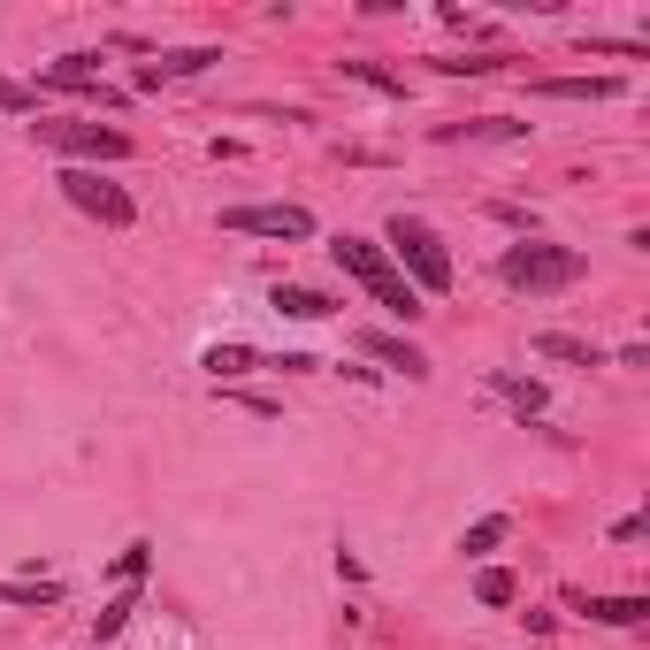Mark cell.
Instances as JSON below:
<instances>
[{
	"label": "cell",
	"mask_w": 650,
	"mask_h": 650,
	"mask_svg": "<svg viewBox=\"0 0 650 650\" xmlns=\"http://www.w3.org/2000/svg\"><path fill=\"white\" fill-rule=\"evenodd\" d=\"M329 253H337V268H344V276H352V284H360L375 307H383V315H398V322H414V315H421V291L398 276V261H390L375 238H352V230H344Z\"/></svg>",
	"instance_id": "6da1fadb"
},
{
	"label": "cell",
	"mask_w": 650,
	"mask_h": 650,
	"mask_svg": "<svg viewBox=\"0 0 650 650\" xmlns=\"http://www.w3.org/2000/svg\"><path fill=\"white\" fill-rule=\"evenodd\" d=\"M383 238H390L383 253L398 261V276H406L421 299H444V291H452V253H444V238H437L421 214H390Z\"/></svg>",
	"instance_id": "7a4b0ae2"
},
{
	"label": "cell",
	"mask_w": 650,
	"mask_h": 650,
	"mask_svg": "<svg viewBox=\"0 0 650 650\" xmlns=\"http://www.w3.org/2000/svg\"><path fill=\"white\" fill-rule=\"evenodd\" d=\"M497 276H505L513 291H566V284L590 276V261H582L574 245H505Z\"/></svg>",
	"instance_id": "3957f363"
},
{
	"label": "cell",
	"mask_w": 650,
	"mask_h": 650,
	"mask_svg": "<svg viewBox=\"0 0 650 650\" xmlns=\"http://www.w3.org/2000/svg\"><path fill=\"white\" fill-rule=\"evenodd\" d=\"M54 184H62V199H69V207H85V214H92V222H108V230H131V222H139V199H131L123 184H108L100 168H62Z\"/></svg>",
	"instance_id": "277c9868"
},
{
	"label": "cell",
	"mask_w": 650,
	"mask_h": 650,
	"mask_svg": "<svg viewBox=\"0 0 650 650\" xmlns=\"http://www.w3.org/2000/svg\"><path fill=\"white\" fill-rule=\"evenodd\" d=\"M31 139L54 154H77V162H131V139L115 123H31Z\"/></svg>",
	"instance_id": "5b68a950"
},
{
	"label": "cell",
	"mask_w": 650,
	"mask_h": 650,
	"mask_svg": "<svg viewBox=\"0 0 650 650\" xmlns=\"http://www.w3.org/2000/svg\"><path fill=\"white\" fill-rule=\"evenodd\" d=\"M222 230H245V238H315V214L307 207H222Z\"/></svg>",
	"instance_id": "8992f818"
},
{
	"label": "cell",
	"mask_w": 650,
	"mask_h": 650,
	"mask_svg": "<svg viewBox=\"0 0 650 650\" xmlns=\"http://www.w3.org/2000/svg\"><path fill=\"white\" fill-rule=\"evenodd\" d=\"M38 85H54V92H85V100H123V92H108L100 85V54H62V62H46V77Z\"/></svg>",
	"instance_id": "52a82bcc"
},
{
	"label": "cell",
	"mask_w": 650,
	"mask_h": 650,
	"mask_svg": "<svg viewBox=\"0 0 650 650\" xmlns=\"http://www.w3.org/2000/svg\"><path fill=\"white\" fill-rule=\"evenodd\" d=\"M352 344H360V352H375V360H383V367H406V375H414V383H421V375H429V352H421V344H414V337H390V329H360V337H352Z\"/></svg>",
	"instance_id": "ba28073f"
},
{
	"label": "cell",
	"mask_w": 650,
	"mask_h": 650,
	"mask_svg": "<svg viewBox=\"0 0 650 650\" xmlns=\"http://www.w3.org/2000/svg\"><path fill=\"white\" fill-rule=\"evenodd\" d=\"M566 605L590 613L597 628H643L650 620V597H582V590H566Z\"/></svg>",
	"instance_id": "9c48e42d"
},
{
	"label": "cell",
	"mask_w": 650,
	"mask_h": 650,
	"mask_svg": "<svg viewBox=\"0 0 650 650\" xmlns=\"http://www.w3.org/2000/svg\"><path fill=\"white\" fill-rule=\"evenodd\" d=\"M199 367H207L214 383H238V375H253V367H261V352H253V344H207V352H199Z\"/></svg>",
	"instance_id": "30bf717a"
},
{
	"label": "cell",
	"mask_w": 650,
	"mask_h": 650,
	"mask_svg": "<svg viewBox=\"0 0 650 650\" xmlns=\"http://www.w3.org/2000/svg\"><path fill=\"white\" fill-rule=\"evenodd\" d=\"M536 352H543V360H574V367H605V352H597L590 337H566V329H543Z\"/></svg>",
	"instance_id": "8fae6325"
},
{
	"label": "cell",
	"mask_w": 650,
	"mask_h": 650,
	"mask_svg": "<svg viewBox=\"0 0 650 650\" xmlns=\"http://www.w3.org/2000/svg\"><path fill=\"white\" fill-rule=\"evenodd\" d=\"M329 307H337V299L307 291V284H276V315H284V322H322Z\"/></svg>",
	"instance_id": "7c38bea8"
},
{
	"label": "cell",
	"mask_w": 650,
	"mask_h": 650,
	"mask_svg": "<svg viewBox=\"0 0 650 650\" xmlns=\"http://www.w3.org/2000/svg\"><path fill=\"white\" fill-rule=\"evenodd\" d=\"M536 92H551V100H613L620 77H543Z\"/></svg>",
	"instance_id": "4fadbf2b"
},
{
	"label": "cell",
	"mask_w": 650,
	"mask_h": 650,
	"mask_svg": "<svg viewBox=\"0 0 650 650\" xmlns=\"http://www.w3.org/2000/svg\"><path fill=\"white\" fill-rule=\"evenodd\" d=\"M222 62V46H184V54H162L154 62V77H199V69H214Z\"/></svg>",
	"instance_id": "5bb4252c"
},
{
	"label": "cell",
	"mask_w": 650,
	"mask_h": 650,
	"mask_svg": "<svg viewBox=\"0 0 650 650\" xmlns=\"http://www.w3.org/2000/svg\"><path fill=\"white\" fill-rule=\"evenodd\" d=\"M437 139H528V123H505V115H475V123H444Z\"/></svg>",
	"instance_id": "9a60e30c"
},
{
	"label": "cell",
	"mask_w": 650,
	"mask_h": 650,
	"mask_svg": "<svg viewBox=\"0 0 650 650\" xmlns=\"http://www.w3.org/2000/svg\"><path fill=\"white\" fill-rule=\"evenodd\" d=\"M505 536H513V520H505V513H489V520H475V528L460 536V551H467V559H483V551H497Z\"/></svg>",
	"instance_id": "2e32d148"
},
{
	"label": "cell",
	"mask_w": 650,
	"mask_h": 650,
	"mask_svg": "<svg viewBox=\"0 0 650 650\" xmlns=\"http://www.w3.org/2000/svg\"><path fill=\"white\" fill-rule=\"evenodd\" d=\"M489 383H497V390H505V398H513L520 414H543V383H536V375H505V367H497Z\"/></svg>",
	"instance_id": "e0dca14e"
},
{
	"label": "cell",
	"mask_w": 650,
	"mask_h": 650,
	"mask_svg": "<svg viewBox=\"0 0 650 650\" xmlns=\"http://www.w3.org/2000/svg\"><path fill=\"white\" fill-rule=\"evenodd\" d=\"M131 613H139V590H115V597L100 605V620H92V636H100V643H108V636H123V620H131Z\"/></svg>",
	"instance_id": "ac0fdd59"
},
{
	"label": "cell",
	"mask_w": 650,
	"mask_h": 650,
	"mask_svg": "<svg viewBox=\"0 0 650 650\" xmlns=\"http://www.w3.org/2000/svg\"><path fill=\"white\" fill-rule=\"evenodd\" d=\"M475 597H483L489 613H497V605H513V597H520V582H513L505 566H483V574H475Z\"/></svg>",
	"instance_id": "d6986e66"
},
{
	"label": "cell",
	"mask_w": 650,
	"mask_h": 650,
	"mask_svg": "<svg viewBox=\"0 0 650 650\" xmlns=\"http://www.w3.org/2000/svg\"><path fill=\"white\" fill-rule=\"evenodd\" d=\"M146 566H154V543H123V551H115V582H123V590H139Z\"/></svg>",
	"instance_id": "ffe728a7"
},
{
	"label": "cell",
	"mask_w": 650,
	"mask_h": 650,
	"mask_svg": "<svg viewBox=\"0 0 650 650\" xmlns=\"http://www.w3.org/2000/svg\"><path fill=\"white\" fill-rule=\"evenodd\" d=\"M444 77H489V69H505V54H452V62H437Z\"/></svg>",
	"instance_id": "44dd1931"
},
{
	"label": "cell",
	"mask_w": 650,
	"mask_h": 650,
	"mask_svg": "<svg viewBox=\"0 0 650 650\" xmlns=\"http://www.w3.org/2000/svg\"><path fill=\"white\" fill-rule=\"evenodd\" d=\"M0 597H8V605H54L62 590H54V582H8Z\"/></svg>",
	"instance_id": "7402d4cb"
},
{
	"label": "cell",
	"mask_w": 650,
	"mask_h": 650,
	"mask_svg": "<svg viewBox=\"0 0 650 650\" xmlns=\"http://www.w3.org/2000/svg\"><path fill=\"white\" fill-rule=\"evenodd\" d=\"M344 77H360V85H375V92H406L390 69H375V62H344Z\"/></svg>",
	"instance_id": "603a6c76"
},
{
	"label": "cell",
	"mask_w": 650,
	"mask_h": 650,
	"mask_svg": "<svg viewBox=\"0 0 650 650\" xmlns=\"http://www.w3.org/2000/svg\"><path fill=\"white\" fill-rule=\"evenodd\" d=\"M0 108H38V92H31V85H15V77H0Z\"/></svg>",
	"instance_id": "cb8c5ba5"
}]
</instances>
